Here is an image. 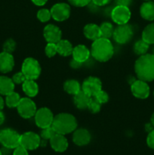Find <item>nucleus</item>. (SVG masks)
Masks as SVG:
<instances>
[{
	"mask_svg": "<svg viewBox=\"0 0 154 155\" xmlns=\"http://www.w3.org/2000/svg\"><path fill=\"white\" fill-rule=\"evenodd\" d=\"M153 95H154V92H153Z\"/></svg>",
	"mask_w": 154,
	"mask_h": 155,
	"instance_id": "nucleus-50",
	"label": "nucleus"
},
{
	"mask_svg": "<svg viewBox=\"0 0 154 155\" xmlns=\"http://www.w3.org/2000/svg\"><path fill=\"white\" fill-rule=\"evenodd\" d=\"M101 105L102 104L95 96H92L91 97L87 109H88L92 114H97L101 110Z\"/></svg>",
	"mask_w": 154,
	"mask_h": 155,
	"instance_id": "nucleus-30",
	"label": "nucleus"
},
{
	"mask_svg": "<svg viewBox=\"0 0 154 155\" xmlns=\"http://www.w3.org/2000/svg\"><path fill=\"white\" fill-rule=\"evenodd\" d=\"M20 145L27 150H35L41 145V137L33 132H27L21 135Z\"/></svg>",
	"mask_w": 154,
	"mask_h": 155,
	"instance_id": "nucleus-11",
	"label": "nucleus"
},
{
	"mask_svg": "<svg viewBox=\"0 0 154 155\" xmlns=\"http://www.w3.org/2000/svg\"><path fill=\"white\" fill-rule=\"evenodd\" d=\"M21 135L12 129H4L0 131V143L6 148L14 149L20 145Z\"/></svg>",
	"mask_w": 154,
	"mask_h": 155,
	"instance_id": "nucleus-5",
	"label": "nucleus"
},
{
	"mask_svg": "<svg viewBox=\"0 0 154 155\" xmlns=\"http://www.w3.org/2000/svg\"><path fill=\"white\" fill-rule=\"evenodd\" d=\"M134 71L139 80L146 82L154 80V54H145L140 56L135 62Z\"/></svg>",
	"mask_w": 154,
	"mask_h": 155,
	"instance_id": "nucleus-1",
	"label": "nucleus"
},
{
	"mask_svg": "<svg viewBox=\"0 0 154 155\" xmlns=\"http://www.w3.org/2000/svg\"><path fill=\"white\" fill-rule=\"evenodd\" d=\"M142 39L148 44H154V23L148 24L142 32Z\"/></svg>",
	"mask_w": 154,
	"mask_h": 155,
	"instance_id": "nucleus-26",
	"label": "nucleus"
},
{
	"mask_svg": "<svg viewBox=\"0 0 154 155\" xmlns=\"http://www.w3.org/2000/svg\"><path fill=\"white\" fill-rule=\"evenodd\" d=\"M45 53L47 57L52 58L57 53V45L56 43H51V42H48L45 48Z\"/></svg>",
	"mask_w": 154,
	"mask_h": 155,
	"instance_id": "nucleus-33",
	"label": "nucleus"
},
{
	"mask_svg": "<svg viewBox=\"0 0 154 155\" xmlns=\"http://www.w3.org/2000/svg\"><path fill=\"white\" fill-rule=\"evenodd\" d=\"M140 16L146 21H154V2L146 1L140 8Z\"/></svg>",
	"mask_w": 154,
	"mask_h": 155,
	"instance_id": "nucleus-20",
	"label": "nucleus"
},
{
	"mask_svg": "<svg viewBox=\"0 0 154 155\" xmlns=\"http://www.w3.org/2000/svg\"><path fill=\"white\" fill-rule=\"evenodd\" d=\"M14 59L11 53L2 51L0 53V72L6 74L13 70Z\"/></svg>",
	"mask_w": 154,
	"mask_h": 155,
	"instance_id": "nucleus-16",
	"label": "nucleus"
},
{
	"mask_svg": "<svg viewBox=\"0 0 154 155\" xmlns=\"http://www.w3.org/2000/svg\"><path fill=\"white\" fill-rule=\"evenodd\" d=\"M69 4L75 7H85L89 5L91 0H68Z\"/></svg>",
	"mask_w": 154,
	"mask_h": 155,
	"instance_id": "nucleus-37",
	"label": "nucleus"
},
{
	"mask_svg": "<svg viewBox=\"0 0 154 155\" xmlns=\"http://www.w3.org/2000/svg\"><path fill=\"white\" fill-rule=\"evenodd\" d=\"M77 125V120L73 115L68 113H60L54 117L51 127L56 133L66 135L75 131Z\"/></svg>",
	"mask_w": 154,
	"mask_h": 155,
	"instance_id": "nucleus-3",
	"label": "nucleus"
},
{
	"mask_svg": "<svg viewBox=\"0 0 154 155\" xmlns=\"http://www.w3.org/2000/svg\"><path fill=\"white\" fill-rule=\"evenodd\" d=\"M73 96L74 104L77 108L80 109V110H84V109L88 108V105L91 98L89 95H88L82 90H81Z\"/></svg>",
	"mask_w": 154,
	"mask_h": 155,
	"instance_id": "nucleus-21",
	"label": "nucleus"
},
{
	"mask_svg": "<svg viewBox=\"0 0 154 155\" xmlns=\"http://www.w3.org/2000/svg\"><path fill=\"white\" fill-rule=\"evenodd\" d=\"M101 33V37L109 39L113 37V32H114V27L113 25L110 22H104L100 26Z\"/></svg>",
	"mask_w": 154,
	"mask_h": 155,
	"instance_id": "nucleus-28",
	"label": "nucleus"
},
{
	"mask_svg": "<svg viewBox=\"0 0 154 155\" xmlns=\"http://www.w3.org/2000/svg\"><path fill=\"white\" fill-rule=\"evenodd\" d=\"M14 83L12 80L5 76H0V95H7L14 92Z\"/></svg>",
	"mask_w": 154,
	"mask_h": 155,
	"instance_id": "nucleus-23",
	"label": "nucleus"
},
{
	"mask_svg": "<svg viewBox=\"0 0 154 155\" xmlns=\"http://www.w3.org/2000/svg\"><path fill=\"white\" fill-rule=\"evenodd\" d=\"M83 33L85 36L90 40L95 41L101 37L100 27L95 24H86L83 29Z\"/></svg>",
	"mask_w": 154,
	"mask_h": 155,
	"instance_id": "nucleus-19",
	"label": "nucleus"
},
{
	"mask_svg": "<svg viewBox=\"0 0 154 155\" xmlns=\"http://www.w3.org/2000/svg\"><path fill=\"white\" fill-rule=\"evenodd\" d=\"M41 66L39 61L33 58H27L21 67V72L27 80H36L41 74Z\"/></svg>",
	"mask_w": 154,
	"mask_h": 155,
	"instance_id": "nucleus-4",
	"label": "nucleus"
},
{
	"mask_svg": "<svg viewBox=\"0 0 154 155\" xmlns=\"http://www.w3.org/2000/svg\"><path fill=\"white\" fill-rule=\"evenodd\" d=\"M131 11L129 8L123 5H116L111 12V18L118 25L128 24L131 18Z\"/></svg>",
	"mask_w": 154,
	"mask_h": 155,
	"instance_id": "nucleus-9",
	"label": "nucleus"
},
{
	"mask_svg": "<svg viewBox=\"0 0 154 155\" xmlns=\"http://www.w3.org/2000/svg\"><path fill=\"white\" fill-rule=\"evenodd\" d=\"M72 58L75 61L82 64L87 61L91 55V51L84 45H78L72 50Z\"/></svg>",
	"mask_w": 154,
	"mask_h": 155,
	"instance_id": "nucleus-15",
	"label": "nucleus"
},
{
	"mask_svg": "<svg viewBox=\"0 0 154 155\" xmlns=\"http://www.w3.org/2000/svg\"><path fill=\"white\" fill-rule=\"evenodd\" d=\"M90 133L85 129H78L74 131L72 141L78 146H85L89 144L91 141Z\"/></svg>",
	"mask_w": 154,
	"mask_h": 155,
	"instance_id": "nucleus-18",
	"label": "nucleus"
},
{
	"mask_svg": "<svg viewBox=\"0 0 154 155\" xmlns=\"http://www.w3.org/2000/svg\"><path fill=\"white\" fill-rule=\"evenodd\" d=\"M49 141L52 149L57 152H63L67 149L68 141L64 135L56 133Z\"/></svg>",
	"mask_w": 154,
	"mask_h": 155,
	"instance_id": "nucleus-17",
	"label": "nucleus"
},
{
	"mask_svg": "<svg viewBox=\"0 0 154 155\" xmlns=\"http://www.w3.org/2000/svg\"><path fill=\"white\" fill-rule=\"evenodd\" d=\"M43 36L47 42L57 43L61 39L62 32L57 26L54 24H48L44 28Z\"/></svg>",
	"mask_w": 154,
	"mask_h": 155,
	"instance_id": "nucleus-14",
	"label": "nucleus"
},
{
	"mask_svg": "<svg viewBox=\"0 0 154 155\" xmlns=\"http://www.w3.org/2000/svg\"><path fill=\"white\" fill-rule=\"evenodd\" d=\"M13 155H29L28 150H27L25 148L20 145L14 149Z\"/></svg>",
	"mask_w": 154,
	"mask_h": 155,
	"instance_id": "nucleus-38",
	"label": "nucleus"
},
{
	"mask_svg": "<svg viewBox=\"0 0 154 155\" xmlns=\"http://www.w3.org/2000/svg\"><path fill=\"white\" fill-rule=\"evenodd\" d=\"M150 123H151V124H152V125L153 126V127H154V112H153V114H152V116H151Z\"/></svg>",
	"mask_w": 154,
	"mask_h": 155,
	"instance_id": "nucleus-46",
	"label": "nucleus"
},
{
	"mask_svg": "<svg viewBox=\"0 0 154 155\" xmlns=\"http://www.w3.org/2000/svg\"><path fill=\"white\" fill-rule=\"evenodd\" d=\"M116 5H123V6H128L131 4L132 0H115Z\"/></svg>",
	"mask_w": 154,
	"mask_h": 155,
	"instance_id": "nucleus-41",
	"label": "nucleus"
},
{
	"mask_svg": "<svg viewBox=\"0 0 154 155\" xmlns=\"http://www.w3.org/2000/svg\"><path fill=\"white\" fill-rule=\"evenodd\" d=\"M131 91L134 97L140 99H145L148 98L150 93V89L147 83L139 79L131 83Z\"/></svg>",
	"mask_w": 154,
	"mask_h": 155,
	"instance_id": "nucleus-13",
	"label": "nucleus"
},
{
	"mask_svg": "<svg viewBox=\"0 0 154 155\" xmlns=\"http://www.w3.org/2000/svg\"><path fill=\"white\" fill-rule=\"evenodd\" d=\"M56 45H57V53L61 56L66 57L72 54L73 47L71 42L67 39H60L56 43Z\"/></svg>",
	"mask_w": 154,
	"mask_h": 155,
	"instance_id": "nucleus-24",
	"label": "nucleus"
},
{
	"mask_svg": "<svg viewBox=\"0 0 154 155\" xmlns=\"http://www.w3.org/2000/svg\"><path fill=\"white\" fill-rule=\"evenodd\" d=\"M146 144L152 149H154V130L149 132L146 138Z\"/></svg>",
	"mask_w": 154,
	"mask_h": 155,
	"instance_id": "nucleus-39",
	"label": "nucleus"
},
{
	"mask_svg": "<svg viewBox=\"0 0 154 155\" xmlns=\"http://www.w3.org/2000/svg\"><path fill=\"white\" fill-rule=\"evenodd\" d=\"M0 155H2V151H1V150H0Z\"/></svg>",
	"mask_w": 154,
	"mask_h": 155,
	"instance_id": "nucleus-47",
	"label": "nucleus"
},
{
	"mask_svg": "<svg viewBox=\"0 0 154 155\" xmlns=\"http://www.w3.org/2000/svg\"><path fill=\"white\" fill-rule=\"evenodd\" d=\"M149 44H148L147 42L141 39L135 42V43L134 44V46H133V50L136 54L141 56L146 54L148 49H149Z\"/></svg>",
	"mask_w": 154,
	"mask_h": 155,
	"instance_id": "nucleus-27",
	"label": "nucleus"
},
{
	"mask_svg": "<svg viewBox=\"0 0 154 155\" xmlns=\"http://www.w3.org/2000/svg\"><path fill=\"white\" fill-rule=\"evenodd\" d=\"M5 117L4 114L2 112V110H0V125H2L5 122Z\"/></svg>",
	"mask_w": 154,
	"mask_h": 155,
	"instance_id": "nucleus-44",
	"label": "nucleus"
},
{
	"mask_svg": "<svg viewBox=\"0 0 154 155\" xmlns=\"http://www.w3.org/2000/svg\"><path fill=\"white\" fill-rule=\"evenodd\" d=\"M33 4L37 6H42L48 2V0H31Z\"/></svg>",
	"mask_w": 154,
	"mask_h": 155,
	"instance_id": "nucleus-42",
	"label": "nucleus"
},
{
	"mask_svg": "<svg viewBox=\"0 0 154 155\" xmlns=\"http://www.w3.org/2000/svg\"><path fill=\"white\" fill-rule=\"evenodd\" d=\"M4 105H5L4 99H3L1 95H0V110H2L3 107H4Z\"/></svg>",
	"mask_w": 154,
	"mask_h": 155,
	"instance_id": "nucleus-45",
	"label": "nucleus"
},
{
	"mask_svg": "<svg viewBox=\"0 0 154 155\" xmlns=\"http://www.w3.org/2000/svg\"><path fill=\"white\" fill-rule=\"evenodd\" d=\"M17 109H18L20 116L25 119H30V118L34 117L35 114L37 110L36 104L29 97L21 98L18 107H17Z\"/></svg>",
	"mask_w": 154,
	"mask_h": 155,
	"instance_id": "nucleus-8",
	"label": "nucleus"
},
{
	"mask_svg": "<svg viewBox=\"0 0 154 155\" xmlns=\"http://www.w3.org/2000/svg\"><path fill=\"white\" fill-rule=\"evenodd\" d=\"M95 97L102 104H105V103H107V101H109V95H108V94H107V92H105V91L102 90V89H101V90H100L99 92H98V93H97L96 95H95Z\"/></svg>",
	"mask_w": 154,
	"mask_h": 155,
	"instance_id": "nucleus-35",
	"label": "nucleus"
},
{
	"mask_svg": "<svg viewBox=\"0 0 154 155\" xmlns=\"http://www.w3.org/2000/svg\"><path fill=\"white\" fill-rule=\"evenodd\" d=\"M101 89H102V83L98 77H87L82 84V90L90 97L95 96Z\"/></svg>",
	"mask_w": 154,
	"mask_h": 155,
	"instance_id": "nucleus-12",
	"label": "nucleus"
},
{
	"mask_svg": "<svg viewBox=\"0 0 154 155\" xmlns=\"http://www.w3.org/2000/svg\"><path fill=\"white\" fill-rule=\"evenodd\" d=\"M153 54H154V48H153Z\"/></svg>",
	"mask_w": 154,
	"mask_h": 155,
	"instance_id": "nucleus-49",
	"label": "nucleus"
},
{
	"mask_svg": "<svg viewBox=\"0 0 154 155\" xmlns=\"http://www.w3.org/2000/svg\"><path fill=\"white\" fill-rule=\"evenodd\" d=\"M55 134L56 132L54 131L53 127L51 126V127L42 129V130L41 131L40 133V137L42 138L44 141H47L50 140V139H51Z\"/></svg>",
	"mask_w": 154,
	"mask_h": 155,
	"instance_id": "nucleus-32",
	"label": "nucleus"
},
{
	"mask_svg": "<svg viewBox=\"0 0 154 155\" xmlns=\"http://www.w3.org/2000/svg\"><path fill=\"white\" fill-rule=\"evenodd\" d=\"M34 117L36 126L41 129L51 127L54 117L51 110L48 107L39 108L36 110Z\"/></svg>",
	"mask_w": 154,
	"mask_h": 155,
	"instance_id": "nucleus-7",
	"label": "nucleus"
},
{
	"mask_svg": "<svg viewBox=\"0 0 154 155\" xmlns=\"http://www.w3.org/2000/svg\"><path fill=\"white\" fill-rule=\"evenodd\" d=\"M114 54V48L109 39L101 37L93 42L91 48V54L100 62L110 60Z\"/></svg>",
	"mask_w": 154,
	"mask_h": 155,
	"instance_id": "nucleus-2",
	"label": "nucleus"
},
{
	"mask_svg": "<svg viewBox=\"0 0 154 155\" xmlns=\"http://www.w3.org/2000/svg\"><path fill=\"white\" fill-rule=\"evenodd\" d=\"M22 89L24 93L29 97L33 98L37 95L39 92V86L37 83L33 80H26L22 83Z\"/></svg>",
	"mask_w": 154,
	"mask_h": 155,
	"instance_id": "nucleus-22",
	"label": "nucleus"
},
{
	"mask_svg": "<svg viewBox=\"0 0 154 155\" xmlns=\"http://www.w3.org/2000/svg\"><path fill=\"white\" fill-rule=\"evenodd\" d=\"M21 98L19 94L15 92H12L8 94L5 98V104L8 107H17Z\"/></svg>",
	"mask_w": 154,
	"mask_h": 155,
	"instance_id": "nucleus-29",
	"label": "nucleus"
},
{
	"mask_svg": "<svg viewBox=\"0 0 154 155\" xmlns=\"http://www.w3.org/2000/svg\"><path fill=\"white\" fill-rule=\"evenodd\" d=\"M112 0H91L92 2L96 6H104L108 5Z\"/></svg>",
	"mask_w": 154,
	"mask_h": 155,
	"instance_id": "nucleus-40",
	"label": "nucleus"
},
{
	"mask_svg": "<svg viewBox=\"0 0 154 155\" xmlns=\"http://www.w3.org/2000/svg\"><path fill=\"white\" fill-rule=\"evenodd\" d=\"M16 46L17 44L15 41L12 39H8L5 42L4 45H3V51L11 54L16 48Z\"/></svg>",
	"mask_w": 154,
	"mask_h": 155,
	"instance_id": "nucleus-34",
	"label": "nucleus"
},
{
	"mask_svg": "<svg viewBox=\"0 0 154 155\" xmlns=\"http://www.w3.org/2000/svg\"><path fill=\"white\" fill-rule=\"evenodd\" d=\"M51 18L56 21H64L70 16L71 8L69 5L64 2L57 3L54 5L51 8Z\"/></svg>",
	"mask_w": 154,
	"mask_h": 155,
	"instance_id": "nucleus-10",
	"label": "nucleus"
},
{
	"mask_svg": "<svg viewBox=\"0 0 154 155\" xmlns=\"http://www.w3.org/2000/svg\"><path fill=\"white\" fill-rule=\"evenodd\" d=\"M145 1H151V0H145Z\"/></svg>",
	"mask_w": 154,
	"mask_h": 155,
	"instance_id": "nucleus-48",
	"label": "nucleus"
},
{
	"mask_svg": "<svg viewBox=\"0 0 154 155\" xmlns=\"http://www.w3.org/2000/svg\"><path fill=\"white\" fill-rule=\"evenodd\" d=\"M11 80L14 84H22L27 79H26L24 74L21 71V72H18L17 73V74H15L12 77Z\"/></svg>",
	"mask_w": 154,
	"mask_h": 155,
	"instance_id": "nucleus-36",
	"label": "nucleus"
},
{
	"mask_svg": "<svg viewBox=\"0 0 154 155\" xmlns=\"http://www.w3.org/2000/svg\"><path fill=\"white\" fill-rule=\"evenodd\" d=\"M63 89L69 95H75L81 91V86L77 80H68L63 84Z\"/></svg>",
	"mask_w": 154,
	"mask_h": 155,
	"instance_id": "nucleus-25",
	"label": "nucleus"
},
{
	"mask_svg": "<svg viewBox=\"0 0 154 155\" xmlns=\"http://www.w3.org/2000/svg\"><path fill=\"white\" fill-rule=\"evenodd\" d=\"M134 31L132 27L128 24L118 25L114 29L113 38L117 43L126 44L132 39Z\"/></svg>",
	"mask_w": 154,
	"mask_h": 155,
	"instance_id": "nucleus-6",
	"label": "nucleus"
},
{
	"mask_svg": "<svg viewBox=\"0 0 154 155\" xmlns=\"http://www.w3.org/2000/svg\"><path fill=\"white\" fill-rule=\"evenodd\" d=\"M145 130H146V132L149 133V132L152 131V130H154V127L151 124V123H149V124H146V125H145Z\"/></svg>",
	"mask_w": 154,
	"mask_h": 155,
	"instance_id": "nucleus-43",
	"label": "nucleus"
},
{
	"mask_svg": "<svg viewBox=\"0 0 154 155\" xmlns=\"http://www.w3.org/2000/svg\"><path fill=\"white\" fill-rule=\"evenodd\" d=\"M51 18V11L47 8H42L37 12V18L42 23L47 22Z\"/></svg>",
	"mask_w": 154,
	"mask_h": 155,
	"instance_id": "nucleus-31",
	"label": "nucleus"
}]
</instances>
